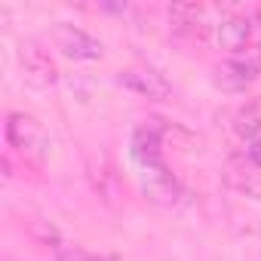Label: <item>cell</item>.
Wrapping results in <instances>:
<instances>
[{
	"mask_svg": "<svg viewBox=\"0 0 261 261\" xmlns=\"http://www.w3.org/2000/svg\"><path fill=\"white\" fill-rule=\"evenodd\" d=\"M49 37H53L56 49H59L62 56L74 59V62H95V59H101V43H98L95 37H89V34H86L83 28H77V25L59 22V25L49 31Z\"/></svg>",
	"mask_w": 261,
	"mask_h": 261,
	"instance_id": "7a4b0ae2",
	"label": "cell"
},
{
	"mask_svg": "<svg viewBox=\"0 0 261 261\" xmlns=\"http://www.w3.org/2000/svg\"><path fill=\"white\" fill-rule=\"evenodd\" d=\"M7 139H10V145L19 154H25L34 163H40L49 154V136L43 133V126L34 117H28V114H10L7 117Z\"/></svg>",
	"mask_w": 261,
	"mask_h": 261,
	"instance_id": "6da1fadb",
	"label": "cell"
},
{
	"mask_svg": "<svg viewBox=\"0 0 261 261\" xmlns=\"http://www.w3.org/2000/svg\"><path fill=\"white\" fill-rule=\"evenodd\" d=\"M233 129H237L243 139H252L258 129H261V114H255L252 108L240 111V114H237V126H233Z\"/></svg>",
	"mask_w": 261,
	"mask_h": 261,
	"instance_id": "30bf717a",
	"label": "cell"
},
{
	"mask_svg": "<svg viewBox=\"0 0 261 261\" xmlns=\"http://www.w3.org/2000/svg\"><path fill=\"white\" fill-rule=\"evenodd\" d=\"M246 154H249V163H252L255 169H261V139H255V142L246 148Z\"/></svg>",
	"mask_w": 261,
	"mask_h": 261,
	"instance_id": "8fae6325",
	"label": "cell"
},
{
	"mask_svg": "<svg viewBox=\"0 0 261 261\" xmlns=\"http://www.w3.org/2000/svg\"><path fill=\"white\" fill-rule=\"evenodd\" d=\"M120 83L126 89L145 95V98H166L172 92V86L163 80V74H157L151 68H129V71L120 74Z\"/></svg>",
	"mask_w": 261,
	"mask_h": 261,
	"instance_id": "3957f363",
	"label": "cell"
},
{
	"mask_svg": "<svg viewBox=\"0 0 261 261\" xmlns=\"http://www.w3.org/2000/svg\"><path fill=\"white\" fill-rule=\"evenodd\" d=\"M227 181L233 185V188H240V191H246V194H252V197H258L261 200V169H230L227 172Z\"/></svg>",
	"mask_w": 261,
	"mask_h": 261,
	"instance_id": "ba28073f",
	"label": "cell"
},
{
	"mask_svg": "<svg viewBox=\"0 0 261 261\" xmlns=\"http://www.w3.org/2000/svg\"><path fill=\"white\" fill-rule=\"evenodd\" d=\"M169 19H172V25H178V28L200 25L203 10H200L197 4H175V7H169Z\"/></svg>",
	"mask_w": 261,
	"mask_h": 261,
	"instance_id": "9c48e42d",
	"label": "cell"
},
{
	"mask_svg": "<svg viewBox=\"0 0 261 261\" xmlns=\"http://www.w3.org/2000/svg\"><path fill=\"white\" fill-rule=\"evenodd\" d=\"M258 77V62L255 59H233V62H224L218 68V80L227 86V89H243L246 83H252Z\"/></svg>",
	"mask_w": 261,
	"mask_h": 261,
	"instance_id": "52a82bcc",
	"label": "cell"
},
{
	"mask_svg": "<svg viewBox=\"0 0 261 261\" xmlns=\"http://www.w3.org/2000/svg\"><path fill=\"white\" fill-rule=\"evenodd\" d=\"M142 188H145V194H148L151 200L166 203V206H172V203L181 197V188H178V181L169 175V169H166V166H163V169H145Z\"/></svg>",
	"mask_w": 261,
	"mask_h": 261,
	"instance_id": "5b68a950",
	"label": "cell"
},
{
	"mask_svg": "<svg viewBox=\"0 0 261 261\" xmlns=\"http://www.w3.org/2000/svg\"><path fill=\"white\" fill-rule=\"evenodd\" d=\"M19 62H22V74H25V80H28L31 86L46 89V86L56 83V65L49 62V56H46L43 49H37V46H22Z\"/></svg>",
	"mask_w": 261,
	"mask_h": 261,
	"instance_id": "277c9868",
	"label": "cell"
},
{
	"mask_svg": "<svg viewBox=\"0 0 261 261\" xmlns=\"http://www.w3.org/2000/svg\"><path fill=\"white\" fill-rule=\"evenodd\" d=\"M59 261H86L80 252H59Z\"/></svg>",
	"mask_w": 261,
	"mask_h": 261,
	"instance_id": "7c38bea8",
	"label": "cell"
},
{
	"mask_svg": "<svg viewBox=\"0 0 261 261\" xmlns=\"http://www.w3.org/2000/svg\"><path fill=\"white\" fill-rule=\"evenodd\" d=\"M249 34H252V25H249L246 19H240V16H230V19H224V22L218 25L215 40H218L221 49H227V53H240V49L246 46Z\"/></svg>",
	"mask_w": 261,
	"mask_h": 261,
	"instance_id": "8992f818",
	"label": "cell"
}]
</instances>
